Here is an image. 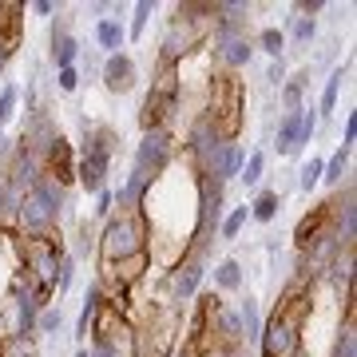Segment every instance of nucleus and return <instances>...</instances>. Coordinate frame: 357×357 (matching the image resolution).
<instances>
[{
    "label": "nucleus",
    "instance_id": "40",
    "mask_svg": "<svg viewBox=\"0 0 357 357\" xmlns=\"http://www.w3.org/2000/svg\"><path fill=\"white\" fill-rule=\"evenodd\" d=\"M32 8H36L40 16H52V13H56V4H52V0H36V4H32Z\"/></svg>",
    "mask_w": 357,
    "mask_h": 357
},
{
    "label": "nucleus",
    "instance_id": "32",
    "mask_svg": "<svg viewBox=\"0 0 357 357\" xmlns=\"http://www.w3.org/2000/svg\"><path fill=\"white\" fill-rule=\"evenodd\" d=\"M36 330L40 333H56V330H60V306H56V310H40V314H36Z\"/></svg>",
    "mask_w": 357,
    "mask_h": 357
},
{
    "label": "nucleus",
    "instance_id": "42",
    "mask_svg": "<svg viewBox=\"0 0 357 357\" xmlns=\"http://www.w3.org/2000/svg\"><path fill=\"white\" fill-rule=\"evenodd\" d=\"M4 64H8V60H0V72H4Z\"/></svg>",
    "mask_w": 357,
    "mask_h": 357
},
{
    "label": "nucleus",
    "instance_id": "5",
    "mask_svg": "<svg viewBox=\"0 0 357 357\" xmlns=\"http://www.w3.org/2000/svg\"><path fill=\"white\" fill-rule=\"evenodd\" d=\"M115 143H119L115 128H107V123H84V155H79V163H76V183L84 191H91V195L103 191V175L112 167Z\"/></svg>",
    "mask_w": 357,
    "mask_h": 357
},
{
    "label": "nucleus",
    "instance_id": "36",
    "mask_svg": "<svg viewBox=\"0 0 357 357\" xmlns=\"http://www.w3.org/2000/svg\"><path fill=\"white\" fill-rule=\"evenodd\" d=\"M112 211H115V199H112V191L103 187V191H100V203H96V218H103V222H107V218H112Z\"/></svg>",
    "mask_w": 357,
    "mask_h": 357
},
{
    "label": "nucleus",
    "instance_id": "17",
    "mask_svg": "<svg viewBox=\"0 0 357 357\" xmlns=\"http://www.w3.org/2000/svg\"><path fill=\"white\" fill-rule=\"evenodd\" d=\"M0 357H40L32 333H4L0 337Z\"/></svg>",
    "mask_w": 357,
    "mask_h": 357
},
{
    "label": "nucleus",
    "instance_id": "11",
    "mask_svg": "<svg viewBox=\"0 0 357 357\" xmlns=\"http://www.w3.org/2000/svg\"><path fill=\"white\" fill-rule=\"evenodd\" d=\"M206 266L199 255H178V262L171 266L167 274V286H171V298L175 302H191L195 294H199V282H203Z\"/></svg>",
    "mask_w": 357,
    "mask_h": 357
},
{
    "label": "nucleus",
    "instance_id": "20",
    "mask_svg": "<svg viewBox=\"0 0 357 357\" xmlns=\"http://www.w3.org/2000/svg\"><path fill=\"white\" fill-rule=\"evenodd\" d=\"M238 321H243V342H255L258 333H262V314H258L255 298H246L243 306H238Z\"/></svg>",
    "mask_w": 357,
    "mask_h": 357
},
{
    "label": "nucleus",
    "instance_id": "24",
    "mask_svg": "<svg viewBox=\"0 0 357 357\" xmlns=\"http://www.w3.org/2000/svg\"><path fill=\"white\" fill-rule=\"evenodd\" d=\"M345 163H349V151H345V147H337L330 163H321V183L337 187V183H342V175H345Z\"/></svg>",
    "mask_w": 357,
    "mask_h": 357
},
{
    "label": "nucleus",
    "instance_id": "19",
    "mask_svg": "<svg viewBox=\"0 0 357 357\" xmlns=\"http://www.w3.org/2000/svg\"><path fill=\"white\" fill-rule=\"evenodd\" d=\"M215 286L218 290H238V286H243V266H238L234 258H222L215 266Z\"/></svg>",
    "mask_w": 357,
    "mask_h": 357
},
{
    "label": "nucleus",
    "instance_id": "14",
    "mask_svg": "<svg viewBox=\"0 0 357 357\" xmlns=\"http://www.w3.org/2000/svg\"><path fill=\"white\" fill-rule=\"evenodd\" d=\"M76 56H79V40L72 36L64 28V20L52 28V64L56 72H64V68H76Z\"/></svg>",
    "mask_w": 357,
    "mask_h": 357
},
{
    "label": "nucleus",
    "instance_id": "16",
    "mask_svg": "<svg viewBox=\"0 0 357 357\" xmlns=\"http://www.w3.org/2000/svg\"><path fill=\"white\" fill-rule=\"evenodd\" d=\"M218 60L227 64V72H238V68H246L250 64V56H255V44L246 36H234V40H227V44H218Z\"/></svg>",
    "mask_w": 357,
    "mask_h": 357
},
{
    "label": "nucleus",
    "instance_id": "39",
    "mask_svg": "<svg viewBox=\"0 0 357 357\" xmlns=\"http://www.w3.org/2000/svg\"><path fill=\"white\" fill-rule=\"evenodd\" d=\"M266 79L282 88V84H286V64H282V60H274V64H270V72H266Z\"/></svg>",
    "mask_w": 357,
    "mask_h": 357
},
{
    "label": "nucleus",
    "instance_id": "31",
    "mask_svg": "<svg viewBox=\"0 0 357 357\" xmlns=\"http://www.w3.org/2000/svg\"><path fill=\"white\" fill-rule=\"evenodd\" d=\"M16 100H20V91H16V88H0V131H4V123H8V119H13Z\"/></svg>",
    "mask_w": 357,
    "mask_h": 357
},
{
    "label": "nucleus",
    "instance_id": "2",
    "mask_svg": "<svg viewBox=\"0 0 357 357\" xmlns=\"http://www.w3.org/2000/svg\"><path fill=\"white\" fill-rule=\"evenodd\" d=\"M211 32H215V0H187V4H178L175 16L167 20L159 64L183 68V60L211 40Z\"/></svg>",
    "mask_w": 357,
    "mask_h": 357
},
{
    "label": "nucleus",
    "instance_id": "27",
    "mask_svg": "<svg viewBox=\"0 0 357 357\" xmlns=\"http://www.w3.org/2000/svg\"><path fill=\"white\" fill-rule=\"evenodd\" d=\"M306 72H298L294 84H282V103H286V112H298L302 107V88H306Z\"/></svg>",
    "mask_w": 357,
    "mask_h": 357
},
{
    "label": "nucleus",
    "instance_id": "8",
    "mask_svg": "<svg viewBox=\"0 0 357 357\" xmlns=\"http://www.w3.org/2000/svg\"><path fill=\"white\" fill-rule=\"evenodd\" d=\"M178 333V314L163 310V314H147V326H135V357H171Z\"/></svg>",
    "mask_w": 357,
    "mask_h": 357
},
{
    "label": "nucleus",
    "instance_id": "28",
    "mask_svg": "<svg viewBox=\"0 0 357 357\" xmlns=\"http://www.w3.org/2000/svg\"><path fill=\"white\" fill-rule=\"evenodd\" d=\"M246 218H250V206H234V211H230V215L218 222V234H222V238H234V234L243 230Z\"/></svg>",
    "mask_w": 357,
    "mask_h": 357
},
{
    "label": "nucleus",
    "instance_id": "4",
    "mask_svg": "<svg viewBox=\"0 0 357 357\" xmlns=\"http://www.w3.org/2000/svg\"><path fill=\"white\" fill-rule=\"evenodd\" d=\"M147 238H151V222L143 211H131V215H112L103 222L100 238V266L107 262H119V258H131V255H143L147 250Z\"/></svg>",
    "mask_w": 357,
    "mask_h": 357
},
{
    "label": "nucleus",
    "instance_id": "41",
    "mask_svg": "<svg viewBox=\"0 0 357 357\" xmlns=\"http://www.w3.org/2000/svg\"><path fill=\"white\" fill-rule=\"evenodd\" d=\"M76 357H91V354H88V349H76Z\"/></svg>",
    "mask_w": 357,
    "mask_h": 357
},
{
    "label": "nucleus",
    "instance_id": "18",
    "mask_svg": "<svg viewBox=\"0 0 357 357\" xmlns=\"http://www.w3.org/2000/svg\"><path fill=\"white\" fill-rule=\"evenodd\" d=\"M96 40H100V48H107L115 56V52L123 48L128 32H123V24H119V20H100V24H96Z\"/></svg>",
    "mask_w": 357,
    "mask_h": 357
},
{
    "label": "nucleus",
    "instance_id": "13",
    "mask_svg": "<svg viewBox=\"0 0 357 357\" xmlns=\"http://www.w3.org/2000/svg\"><path fill=\"white\" fill-rule=\"evenodd\" d=\"M175 107H178V103H167V100H159V96H151V91H147V100H143V107H139L143 135H147V131H167L171 115H175Z\"/></svg>",
    "mask_w": 357,
    "mask_h": 357
},
{
    "label": "nucleus",
    "instance_id": "30",
    "mask_svg": "<svg viewBox=\"0 0 357 357\" xmlns=\"http://www.w3.org/2000/svg\"><path fill=\"white\" fill-rule=\"evenodd\" d=\"M318 183H321V159H310V163L302 167V175H298V187H302V191H314Z\"/></svg>",
    "mask_w": 357,
    "mask_h": 357
},
{
    "label": "nucleus",
    "instance_id": "10",
    "mask_svg": "<svg viewBox=\"0 0 357 357\" xmlns=\"http://www.w3.org/2000/svg\"><path fill=\"white\" fill-rule=\"evenodd\" d=\"M40 175L52 178L56 187H72L76 183V151H72V143L64 139V135H56V139L44 147V155H40Z\"/></svg>",
    "mask_w": 357,
    "mask_h": 357
},
{
    "label": "nucleus",
    "instance_id": "23",
    "mask_svg": "<svg viewBox=\"0 0 357 357\" xmlns=\"http://www.w3.org/2000/svg\"><path fill=\"white\" fill-rule=\"evenodd\" d=\"M333 357H357V330H354V314H345V326H342V333H337Z\"/></svg>",
    "mask_w": 357,
    "mask_h": 357
},
{
    "label": "nucleus",
    "instance_id": "7",
    "mask_svg": "<svg viewBox=\"0 0 357 357\" xmlns=\"http://www.w3.org/2000/svg\"><path fill=\"white\" fill-rule=\"evenodd\" d=\"M337 211H342V195H330L318 206H310V215L294 227V246L306 255L326 238H337Z\"/></svg>",
    "mask_w": 357,
    "mask_h": 357
},
{
    "label": "nucleus",
    "instance_id": "37",
    "mask_svg": "<svg viewBox=\"0 0 357 357\" xmlns=\"http://www.w3.org/2000/svg\"><path fill=\"white\" fill-rule=\"evenodd\" d=\"M354 143H357V115L349 112V115H345V139H342V147H345V151H354Z\"/></svg>",
    "mask_w": 357,
    "mask_h": 357
},
{
    "label": "nucleus",
    "instance_id": "34",
    "mask_svg": "<svg viewBox=\"0 0 357 357\" xmlns=\"http://www.w3.org/2000/svg\"><path fill=\"white\" fill-rule=\"evenodd\" d=\"M314 32H318V24H314V20H306V16H298V20H294V32H290V36L298 40V44H310V40H314Z\"/></svg>",
    "mask_w": 357,
    "mask_h": 357
},
{
    "label": "nucleus",
    "instance_id": "35",
    "mask_svg": "<svg viewBox=\"0 0 357 357\" xmlns=\"http://www.w3.org/2000/svg\"><path fill=\"white\" fill-rule=\"evenodd\" d=\"M56 84H60V91H76L79 88V72L76 68H64V72H56Z\"/></svg>",
    "mask_w": 357,
    "mask_h": 357
},
{
    "label": "nucleus",
    "instance_id": "29",
    "mask_svg": "<svg viewBox=\"0 0 357 357\" xmlns=\"http://www.w3.org/2000/svg\"><path fill=\"white\" fill-rule=\"evenodd\" d=\"M151 13H155V0H139V4H135V20H131V32H128L131 40L143 36V28H147V16Z\"/></svg>",
    "mask_w": 357,
    "mask_h": 357
},
{
    "label": "nucleus",
    "instance_id": "38",
    "mask_svg": "<svg viewBox=\"0 0 357 357\" xmlns=\"http://www.w3.org/2000/svg\"><path fill=\"white\" fill-rule=\"evenodd\" d=\"M321 8H326V0H298V13L306 20H314V13H321Z\"/></svg>",
    "mask_w": 357,
    "mask_h": 357
},
{
    "label": "nucleus",
    "instance_id": "21",
    "mask_svg": "<svg viewBox=\"0 0 357 357\" xmlns=\"http://www.w3.org/2000/svg\"><path fill=\"white\" fill-rule=\"evenodd\" d=\"M278 206H282V195L278 191H262L250 203V218H258V222H270V218L278 215Z\"/></svg>",
    "mask_w": 357,
    "mask_h": 357
},
{
    "label": "nucleus",
    "instance_id": "15",
    "mask_svg": "<svg viewBox=\"0 0 357 357\" xmlns=\"http://www.w3.org/2000/svg\"><path fill=\"white\" fill-rule=\"evenodd\" d=\"M278 155H298L302 151V107L298 112H286L278 119Z\"/></svg>",
    "mask_w": 357,
    "mask_h": 357
},
{
    "label": "nucleus",
    "instance_id": "22",
    "mask_svg": "<svg viewBox=\"0 0 357 357\" xmlns=\"http://www.w3.org/2000/svg\"><path fill=\"white\" fill-rule=\"evenodd\" d=\"M349 76V64L337 68L330 79H326V91H321V115H333V107H337V91H342V79Z\"/></svg>",
    "mask_w": 357,
    "mask_h": 357
},
{
    "label": "nucleus",
    "instance_id": "25",
    "mask_svg": "<svg viewBox=\"0 0 357 357\" xmlns=\"http://www.w3.org/2000/svg\"><path fill=\"white\" fill-rule=\"evenodd\" d=\"M262 171H266V155L262 151H250L243 159V171H238V178H243L246 187H255L258 178H262Z\"/></svg>",
    "mask_w": 357,
    "mask_h": 357
},
{
    "label": "nucleus",
    "instance_id": "9",
    "mask_svg": "<svg viewBox=\"0 0 357 357\" xmlns=\"http://www.w3.org/2000/svg\"><path fill=\"white\" fill-rule=\"evenodd\" d=\"M171 159H175V143H171V135H167V131H147L143 143L135 147V167H131V175L143 178V183L151 187L155 178L171 167Z\"/></svg>",
    "mask_w": 357,
    "mask_h": 357
},
{
    "label": "nucleus",
    "instance_id": "6",
    "mask_svg": "<svg viewBox=\"0 0 357 357\" xmlns=\"http://www.w3.org/2000/svg\"><path fill=\"white\" fill-rule=\"evenodd\" d=\"M56 218H60V206L44 195L40 178L28 187V191H20L16 222H20V234H24V238H48V234H56Z\"/></svg>",
    "mask_w": 357,
    "mask_h": 357
},
{
    "label": "nucleus",
    "instance_id": "1",
    "mask_svg": "<svg viewBox=\"0 0 357 357\" xmlns=\"http://www.w3.org/2000/svg\"><path fill=\"white\" fill-rule=\"evenodd\" d=\"M310 310H314V278L302 274L286 286L274 314L262 321V333H258L262 357H302V330H306Z\"/></svg>",
    "mask_w": 357,
    "mask_h": 357
},
{
    "label": "nucleus",
    "instance_id": "3",
    "mask_svg": "<svg viewBox=\"0 0 357 357\" xmlns=\"http://www.w3.org/2000/svg\"><path fill=\"white\" fill-rule=\"evenodd\" d=\"M246 91H243V79L238 72H215L211 84H206V123L215 128V135L222 143H234L238 131H243V119H246Z\"/></svg>",
    "mask_w": 357,
    "mask_h": 357
},
{
    "label": "nucleus",
    "instance_id": "33",
    "mask_svg": "<svg viewBox=\"0 0 357 357\" xmlns=\"http://www.w3.org/2000/svg\"><path fill=\"white\" fill-rule=\"evenodd\" d=\"M16 203H20V191L8 187V178H0V218L8 215V211H16Z\"/></svg>",
    "mask_w": 357,
    "mask_h": 357
},
{
    "label": "nucleus",
    "instance_id": "26",
    "mask_svg": "<svg viewBox=\"0 0 357 357\" xmlns=\"http://www.w3.org/2000/svg\"><path fill=\"white\" fill-rule=\"evenodd\" d=\"M258 48L266 52V56H274V60H282V52H286V36H282L278 28H262V32H258Z\"/></svg>",
    "mask_w": 357,
    "mask_h": 357
},
{
    "label": "nucleus",
    "instance_id": "12",
    "mask_svg": "<svg viewBox=\"0 0 357 357\" xmlns=\"http://www.w3.org/2000/svg\"><path fill=\"white\" fill-rule=\"evenodd\" d=\"M139 84V72H135V60L128 52H115L103 60V88L115 91V96H128L131 88Z\"/></svg>",
    "mask_w": 357,
    "mask_h": 357
}]
</instances>
